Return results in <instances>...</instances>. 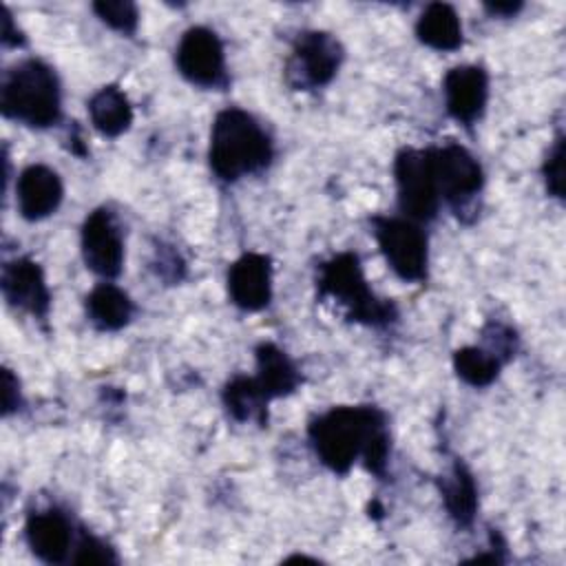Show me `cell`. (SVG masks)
<instances>
[{"mask_svg": "<svg viewBox=\"0 0 566 566\" xmlns=\"http://www.w3.org/2000/svg\"><path fill=\"white\" fill-rule=\"evenodd\" d=\"M93 11L97 13V18L108 24L111 29L133 35L137 31V22H139V11L133 2L128 0H102L93 4Z\"/></svg>", "mask_w": 566, "mask_h": 566, "instance_id": "cell-23", "label": "cell"}, {"mask_svg": "<svg viewBox=\"0 0 566 566\" xmlns=\"http://www.w3.org/2000/svg\"><path fill=\"white\" fill-rule=\"evenodd\" d=\"M254 356H256L254 380L261 387V391L268 396V400L287 396L301 385V374L296 365L274 343H261L254 349Z\"/></svg>", "mask_w": 566, "mask_h": 566, "instance_id": "cell-16", "label": "cell"}, {"mask_svg": "<svg viewBox=\"0 0 566 566\" xmlns=\"http://www.w3.org/2000/svg\"><path fill=\"white\" fill-rule=\"evenodd\" d=\"M431 157L440 199L451 206H462L482 190V166L467 148L447 144L442 148H431Z\"/></svg>", "mask_w": 566, "mask_h": 566, "instance_id": "cell-9", "label": "cell"}, {"mask_svg": "<svg viewBox=\"0 0 566 566\" xmlns=\"http://www.w3.org/2000/svg\"><path fill=\"white\" fill-rule=\"evenodd\" d=\"M82 256L91 272L113 279L122 272L124 241L119 226L108 208H95L82 223Z\"/></svg>", "mask_w": 566, "mask_h": 566, "instance_id": "cell-10", "label": "cell"}, {"mask_svg": "<svg viewBox=\"0 0 566 566\" xmlns=\"http://www.w3.org/2000/svg\"><path fill=\"white\" fill-rule=\"evenodd\" d=\"M71 562L73 564H117V555L106 542L91 535L88 531H82Z\"/></svg>", "mask_w": 566, "mask_h": 566, "instance_id": "cell-24", "label": "cell"}, {"mask_svg": "<svg viewBox=\"0 0 566 566\" xmlns=\"http://www.w3.org/2000/svg\"><path fill=\"white\" fill-rule=\"evenodd\" d=\"M2 42L7 46H18L24 42L22 33L18 29H13V20H11V13L4 9V18H2Z\"/></svg>", "mask_w": 566, "mask_h": 566, "instance_id": "cell-27", "label": "cell"}, {"mask_svg": "<svg viewBox=\"0 0 566 566\" xmlns=\"http://www.w3.org/2000/svg\"><path fill=\"white\" fill-rule=\"evenodd\" d=\"M4 117L31 128H49L62 115L60 82L55 71L42 60H22L9 69L0 91Z\"/></svg>", "mask_w": 566, "mask_h": 566, "instance_id": "cell-3", "label": "cell"}, {"mask_svg": "<svg viewBox=\"0 0 566 566\" xmlns=\"http://www.w3.org/2000/svg\"><path fill=\"white\" fill-rule=\"evenodd\" d=\"M0 287L11 307L24 310L35 318H46L51 292L42 268L33 259L22 256L4 263Z\"/></svg>", "mask_w": 566, "mask_h": 566, "instance_id": "cell-12", "label": "cell"}, {"mask_svg": "<svg viewBox=\"0 0 566 566\" xmlns=\"http://www.w3.org/2000/svg\"><path fill=\"white\" fill-rule=\"evenodd\" d=\"M442 93L447 113L455 122L471 126L484 113L489 97V75L482 66L475 64L453 66L442 80Z\"/></svg>", "mask_w": 566, "mask_h": 566, "instance_id": "cell-11", "label": "cell"}, {"mask_svg": "<svg viewBox=\"0 0 566 566\" xmlns=\"http://www.w3.org/2000/svg\"><path fill=\"white\" fill-rule=\"evenodd\" d=\"M484 9L491 15H515L522 9V2H489Z\"/></svg>", "mask_w": 566, "mask_h": 566, "instance_id": "cell-28", "label": "cell"}, {"mask_svg": "<svg viewBox=\"0 0 566 566\" xmlns=\"http://www.w3.org/2000/svg\"><path fill=\"white\" fill-rule=\"evenodd\" d=\"M179 73L206 88H217L226 84V55L219 35L206 27H190L179 44L175 55Z\"/></svg>", "mask_w": 566, "mask_h": 566, "instance_id": "cell-8", "label": "cell"}, {"mask_svg": "<svg viewBox=\"0 0 566 566\" xmlns=\"http://www.w3.org/2000/svg\"><path fill=\"white\" fill-rule=\"evenodd\" d=\"M394 179L402 214L416 223L431 221L440 203L431 148H402L394 159Z\"/></svg>", "mask_w": 566, "mask_h": 566, "instance_id": "cell-5", "label": "cell"}, {"mask_svg": "<svg viewBox=\"0 0 566 566\" xmlns=\"http://www.w3.org/2000/svg\"><path fill=\"white\" fill-rule=\"evenodd\" d=\"M228 294L245 312H259L272 301V263L265 254L245 252L228 270Z\"/></svg>", "mask_w": 566, "mask_h": 566, "instance_id": "cell-13", "label": "cell"}, {"mask_svg": "<svg viewBox=\"0 0 566 566\" xmlns=\"http://www.w3.org/2000/svg\"><path fill=\"white\" fill-rule=\"evenodd\" d=\"M307 433L314 453L329 471L347 473L356 460H363L369 473L385 475L389 431L380 409L371 405L332 407L310 422Z\"/></svg>", "mask_w": 566, "mask_h": 566, "instance_id": "cell-1", "label": "cell"}, {"mask_svg": "<svg viewBox=\"0 0 566 566\" xmlns=\"http://www.w3.org/2000/svg\"><path fill=\"white\" fill-rule=\"evenodd\" d=\"M24 537L31 553L46 564H62L73 548V526L57 509L29 513Z\"/></svg>", "mask_w": 566, "mask_h": 566, "instance_id": "cell-15", "label": "cell"}, {"mask_svg": "<svg viewBox=\"0 0 566 566\" xmlns=\"http://www.w3.org/2000/svg\"><path fill=\"white\" fill-rule=\"evenodd\" d=\"M64 197L60 175L44 166L31 164L27 166L15 184V201L18 210L27 221H40L53 214Z\"/></svg>", "mask_w": 566, "mask_h": 566, "instance_id": "cell-14", "label": "cell"}, {"mask_svg": "<svg viewBox=\"0 0 566 566\" xmlns=\"http://www.w3.org/2000/svg\"><path fill=\"white\" fill-rule=\"evenodd\" d=\"M440 493L447 513L458 526H469L478 511V486L471 471L455 462L447 475L440 480Z\"/></svg>", "mask_w": 566, "mask_h": 566, "instance_id": "cell-20", "label": "cell"}, {"mask_svg": "<svg viewBox=\"0 0 566 566\" xmlns=\"http://www.w3.org/2000/svg\"><path fill=\"white\" fill-rule=\"evenodd\" d=\"M272 139L243 108H223L210 130L208 159L221 181H237L270 166Z\"/></svg>", "mask_w": 566, "mask_h": 566, "instance_id": "cell-2", "label": "cell"}, {"mask_svg": "<svg viewBox=\"0 0 566 566\" xmlns=\"http://www.w3.org/2000/svg\"><path fill=\"white\" fill-rule=\"evenodd\" d=\"M20 405V385L18 378L11 374V369H4L2 374V411L9 416Z\"/></svg>", "mask_w": 566, "mask_h": 566, "instance_id": "cell-26", "label": "cell"}, {"mask_svg": "<svg viewBox=\"0 0 566 566\" xmlns=\"http://www.w3.org/2000/svg\"><path fill=\"white\" fill-rule=\"evenodd\" d=\"M130 296L113 283L95 285L86 296V316L102 332H115L133 318Z\"/></svg>", "mask_w": 566, "mask_h": 566, "instance_id": "cell-18", "label": "cell"}, {"mask_svg": "<svg viewBox=\"0 0 566 566\" xmlns=\"http://www.w3.org/2000/svg\"><path fill=\"white\" fill-rule=\"evenodd\" d=\"M316 287L321 298H334L345 307V316L365 325H385L396 321L391 303L380 301L369 290L358 254L340 252L318 265Z\"/></svg>", "mask_w": 566, "mask_h": 566, "instance_id": "cell-4", "label": "cell"}, {"mask_svg": "<svg viewBox=\"0 0 566 566\" xmlns=\"http://www.w3.org/2000/svg\"><path fill=\"white\" fill-rule=\"evenodd\" d=\"M546 190L562 199L564 197V135H557L553 146L548 148V155L542 166Z\"/></svg>", "mask_w": 566, "mask_h": 566, "instance_id": "cell-25", "label": "cell"}, {"mask_svg": "<svg viewBox=\"0 0 566 566\" xmlns=\"http://www.w3.org/2000/svg\"><path fill=\"white\" fill-rule=\"evenodd\" d=\"M223 405L228 413L239 422L254 420L256 424L268 422V396L261 391L254 378L250 376H234L223 387Z\"/></svg>", "mask_w": 566, "mask_h": 566, "instance_id": "cell-21", "label": "cell"}, {"mask_svg": "<svg viewBox=\"0 0 566 566\" xmlns=\"http://www.w3.org/2000/svg\"><path fill=\"white\" fill-rule=\"evenodd\" d=\"M371 226L376 243L391 272L409 283L424 281L429 248L422 228L416 221L400 217H374Z\"/></svg>", "mask_w": 566, "mask_h": 566, "instance_id": "cell-6", "label": "cell"}, {"mask_svg": "<svg viewBox=\"0 0 566 566\" xmlns=\"http://www.w3.org/2000/svg\"><path fill=\"white\" fill-rule=\"evenodd\" d=\"M88 115L93 126L106 137H117L133 124V106L126 93L115 84L102 86L88 99Z\"/></svg>", "mask_w": 566, "mask_h": 566, "instance_id": "cell-19", "label": "cell"}, {"mask_svg": "<svg viewBox=\"0 0 566 566\" xmlns=\"http://www.w3.org/2000/svg\"><path fill=\"white\" fill-rule=\"evenodd\" d=\"M418 40L436 51H455L462 44V24L447 2H431L416 22Z\"/></svg>", "mask_w": 566, "mask_h": 566, "instance_id": "cell-17", "label": "cell"}, {"mask_svg": "<svg viewBox=\"0 0 566 566\" xmlns=\"http://www.w3.org/2000/svg\"><path fill=\"white\" fill-rule=\"evenodd\" d=\"M453 369L458 378L464 380L467 385L486 387L497 378L502 369V360L486 347L469 345L453 352Z\"/></svg>", "mask_w": 566, "mask_h": 566, "instance_id": "cell-22", "label": "cell"}, {"mask_svg": "<svg viewBox=\"0 0 566 566\" xmlns=\"http://www.w3.org/2000/svg\"><path fill=\"white\" fill-rule=\"evenodd\" d=\"M340 62L343 46L332 33L303 31L298 33L285 64V80L296 91L321 88L332 82Z\"/></svg>", "mask_w": 566, "mask_h": 566, "instance_id": "cell-7", "label": "cell"}]
</instances>
